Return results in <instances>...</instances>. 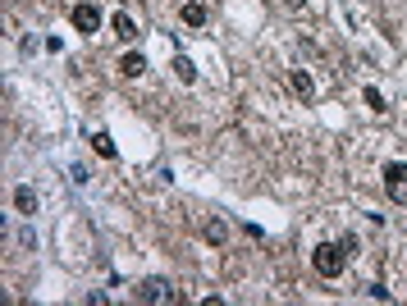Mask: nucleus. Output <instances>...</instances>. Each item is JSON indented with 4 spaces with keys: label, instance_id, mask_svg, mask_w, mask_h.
<instances>
[{
    "label": "nucleus",
    "instance_id": "f257e3e1",
    "mask_svg": "<svg viewBox=\"0 0 407 306\" xmlns=\"http://www.w3.org/2000/svg\"><path fill=\"white\" fill-rule=\"evenodd\" d=\"M311 265H316L320 279H339L348 270V247L343 242H320L316 252H311Z\"/></svg>",
    "mask_w": 407,
    "mask_h": 306
},
{
    "label": "nucleus",
    "instance_id": "f03ea898",
    "mask_svg": "<svg viewBox=\"0 0 407 306\" xmlns=\"http://www.w3.org/2000/svg\"><path fill=\"white\" fill-rule=\"evenodd\" d=\"M133 297H138V302H174V284H169V279H160V274H151V279H142V284L133 288Z\"/></svg>",
    "mask_w": 407,
    "mask_h": 306
},
{
    "label": "nucleus",
    "instance_id": "7ed1b4c3",
    "mask_svg": "<svg viewBox=\"0 0 407 306\" xmlns=\"http://www.w3.org/2000/svg\"><path fill=\"white\" fill-rule=\"evenodd\" d=\"M385 192H389L394 206H407V164L403 160L385 164Z\"/></svg>",
    "mask_w": 407,
    "mask_h": 306
},
{
    "label": "nucleus",
    "instance_id": "20e7f679",
    "mask_svg": "<svg viewBox=\"0 0 407 306\" xmlns=\"http://www.w3.org/2000/svg\"><path fill=\"white\" fill-rule=\"evenodd\" d=\"M69 23H74L78 33H101V10H97V5H74Z\"/></svg>",
    "mask_w": 407,
    "mask_h": 306
},
{
    "label": "nucleus",
    "instance_id": "39448f33",
    "mask_svg": "<svg viewBox=\"0 0 407 306\" xmlns=\"http://www.w3.org/2000/svg\"><path fill=\"white\" fill-rule=\"evenodd\" d=\"M288 87H293L302 101H316V78H311L307 69H293V74H288Z\"/></svg>",
    "mask_w": 407,
    "mask_h": 306
},
{
    "label": "nucleus",
    "instance_id": "423d86ee",
    "mask_svg": "<svg viewBox=\"0 0 407 306\" xmlns=\"http://www.w3.org/2000/svg\"><path fill=\"white\" fill-rule=\"evenodd\" d=\"M201 233H206V242H210V247H224V238H229V224H224L220 215H210Z\"/></svg>",
    "mask_w": 407,
    "mask_h": 306
},
{
    "label": "nucleus",
    "instance_id": "0eeeda50",
    "mask_svg": "<svg viewBox=\"0 0 407 306\" xmlns=\"http://www.w3.org/2000/svg\"><path fill=\"white\" fill-rule=\"evenodd\" d=\"M119 74H124V78H142V74H147L142 51H128V55H124V60H119Z\"/></svg>",
    "mask_w": 407,
    "mask_h": 306
},
{
    "label": "nucleus",
    "instance_id": "6e6552de",
    "mask_svg": "<svg viewBox=\"0 0 407 306\" xmlns=\"http://www.w3.org/2000/svg\"><path fill=\"white\" fill-rule=\"evenodd\" d=\"M92 151H97V155H106V160H115V155H119V146H115V137H110V133H92Z\"/></svg>",
    "mask_w": 407,
    "mask_h": 306
},
{
    "label": "nucleus",
    "instance_id": "1a4fd4ad",
    "mask_svg": "<svg viewBox=\"0 0 407 306\" xmlns=\"http://www.w3.org/2000/svg\"><path fill=\"white\" fill-rule=\"evenodd\" d=\"M14 210H19V215H33L37 210V192L33 187H14Z\"/></svg>",
    "mask_w": 407,
    "mask_h": 306
},
{
    "label": "nucleus",
    "instance_id": "9d476101",
    "mask_svg": "<svg viewBox=\"0 0 407 306\" xmlns=\"http://www.w3.org/2000/svg\"><path fill=\"white\" fill-rule=\"evenodd\" d=\"M206 19H210V14H206L201 0H188V5H183V23H188V28H201Z\"/></svg>",
    "mask_w": 407,
    "mask_h": 306
},
{
    "label": "nucleus",
    "instance_id": "9b49d317",
    "mask_svg": "<svg viewBox=\"0 0 407 306\" xmlns=\"http://www.w3.org/2000/svg\"><path fill=\"white\" fill-rule=\"evenodd\" d=\"M110 28H115V37H119V42H133V37H138V23H133L128 14H115Z\"/></svg>",
    "mask_w": 407,
    "mask_h": 306
},
{
    "label": "nucleus",
    "instance_id": "f8f14e48",
    "mask_svg": "<svg viewBox=\"0 0 407 306\" xmlns=\"http://www.w3.org/2000/svg\"><path fill=\"white\" fill-rule=\"evenodd\" d=\"M174 74H178V83H188V87L197 83V65H192L188 55H174Z\"/></svg>",
    "mask_w": 407,
    "mask_h": 306
},
{
    "label": "nucleus",
    "instance_id": "ddd939ff",
    "mask_svg": "<svg viewBox=\"0 0 407 306\" xmlns=\"http://www.w3.org/2000/svg\"><path fill=\"white\" fill-rule=\"evenodd\" d=\"M362 96H366V105H371V110H385V96H380V87H366Z\"/></svg>",
    "mask_w": 407,
    "mask_h": 306
},
{
    "label": "nucleus",
    "instance_id": "4468645a",
    "mask_svg": "<svg viewBox=\"0 0 407 306\" xmlns=\"http://www.w3.org/2000/svg\"><path fill=\"white\" fill-rule=\"evenodd\" d=\"M69 174H74V183H78V187H88V183H92V174H88V164H74V169H69Z\"/></svg>",
    "mask_w": 407,
    "mask_h": 306
},
{
    "label": "nucleus",
    "instance_id": "2eb2a0df",
    "mask_svg": "<svg viewBox=\"0 0 407 306\" xmlns=\"http://www.w3.org/2000/svg\"><path fill=\"white\" fill-rule=\"evenodd\" d=\"M19 242H23V247H28V252H33V247H37V233L28 229V224H23V229H19Z\"/></svg>",
    "mask_w": 407,
    "mask_h": 306
},
{
    "label": "nucleus",
    "instance_id": "dca6fc26",
    "mask_svg": "<svg viewBox=\"0 0 407 306\" xmlns=\"http://www.w3.org/2000/svg\"><path fill=\"white\" fill-rule=\"evenodd\" d=\"M284 5H288V10H302V5H307V0H284Z\"/></svg>",
    "mask_w": 407,
    "mask_h": 306
}]
</instances>
